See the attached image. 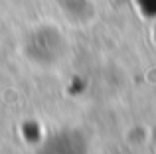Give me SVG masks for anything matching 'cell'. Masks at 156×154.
<instances>
[{
	"label": "cell",
	"instance_id": "1",
	"mask_svg": "<svg viewBox=\"0 0 156 154\" xmlns=\"http://www.w3.org/2000/svg\"><path fill=\"white\" fill-rule=\"evenodd\" d=\"M22 50L32 65L40 69H53L67 54V40L55 24H40L26 34Z\"/></svg>",
	"mask_w": 156,
	"mask_h": 154
},
{
	"label": "cell",
	"instance_id": "2",
	"mask_svg": "<svg viewBox=\"0 0 156 154\" xmlns=\"http://www.w3.org/2000/svg\"><path fill=\"white\" fill-rule=\"evenodd\" d=\"M36 154H87V142L79 131L61 128L48 136Z\"/></svg>",
	"mask_w": 156,
	"mask_h": 154
}]
</instances>
